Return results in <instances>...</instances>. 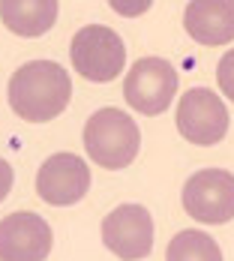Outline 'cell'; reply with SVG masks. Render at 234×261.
I'll return each mask as SVG.
<instances>
[{
	"label": "cell",
	"mask_w": 234,
	"mask_h": 261,
	"mask_svg": "<svg viewBox=\"0 0 234 261\" xmlns=\"http://www.w3.org/2000/svg\"><path fill=\"white\" fill-rule=\"evenodd\" d=\"M51 240V228L39 213L18 210L0 219V261H45Z\"/></svg>",
	"instance_id": "9c48e42d"
},
{
	"label": "cell",
	"mask_w": 234,
	"mask_h": 261,
	"mask_svg": "<svg viewBox=\"0 0 234 261\" xmlns=\"http://www.w3.org/2000/svg\"><path fill=\"white\" fill-rule=\"evenodd\" d=\"M153 216L141 204H117L102 219V243L120 261H141L153 249Z\"/></svg>",
	"instance_id": "52a82bcc"
},
{
	"label": "cell",
	"mask_w": 234,
	"mask_h": 261,
	"mask_svg": "<svg viewBox=\"0 0 234 261\" xmlns=\"http://www.w3.org/2000/svg\"><path fill=\"white\" fill-rule=\"evenodd\" d=\"M183 27L201 45H228L234 39V0H189Z\"/></svg>",
	"instance_id": "30bf717a"
},
{
	"label": "cell",
	"mask_w": 234,
	"mask_h": 261,
	"mask_svg": "<svg viewBox=\"0 0 234 261\" xmlns=\"http://www.w3.org/2000/svg\"><path fill=\"white\" fill-rule=\"evenodd\" d=\"M72 96L69 72L54 60H27L6 84V102L27 123H48L66 111Z\"/></svg>",
	"instance_id": "6da1fadb"
},
{
	"label": "cell",
	"mask_w": 234,
	"mask_h": 261,
	"mask_svg": "<svg viewBox=\"0 0 234 261\" xmlns=\"http://www.w3.org/2000/svg\"><path fill=\"white\" fill-rule=\"evenodd\" d=\"M177 93V69L162 57H141L123 79V99L138 114H162Z\"/></svg>",
	"instance_id": "277c9868"
},
{
	"label": "cell",
	"mask_w": 234,
	"mask_h": 261,
	"mask_svg": "<svg viewBox=\"0 0 234 261\" xmlns=\"http://www.w3.org/2000/svg\"><path fill=\"white\" fill-rule=\"evenodd\" d=\"M90 189V168L75 153H54L36 171V192L51 207H69Z\"/></svg>",
	"instance_id": "ba28073f"
},
{
	"label": "cell",
	"mask_w": 234,
	"mask_h": 261,
	"mask_svg": "<svg viewBox=\"0 0 234 261\" xmlns=\"http://www.w3.org/2000/svg\"><path fill=\"white\" fill-rule=\"evenodd\" d=\"M108 6L123 18H138L153 6V0H108Z\"/></svg>",
	"instance_id": "5bb4252c"
},
{
	"label": "cell",
	"mask_w": 234,
	"mask_h": 261,
	"mask_svg": "<svg viewBox=\"0 0 234 261\" xmlns=\"http://www.w3.org/2000/svg\"><path fill=\"white\" fill-rule=\"evenodd\" d=\"M183 210L201 225H222L234 219V174L225 168L195 171L183 183Z\"/></svg>",
	"instance_id": "5b68a950"
},
{
	"label": "cell",
	"mask_w": 234,
	"mask_h": 261,
	"mask_svg": "<svg viewBox=\"0 0 234 261\" xmlns=\"http://www.w3.org/2000/svg\"><path fill=\"white\" fill-rule=\"evenodd\" d=\"M165 261H222V252H219V243L207 231L186 228L171 237L165 249Z\"/></svg>",
	"instance_id": "7c38bea8"
},
{
	"label": "cell",
	"mask_w": 234,
	"mask_h": 261,
	"mask_svg": "<svg viewBox=\"0 0 234 261\" xmlns=\"http://www.w3.org/2000/svg\"><path fill=\"white\" fill-rule=\"evenodd\" d=\"M12 180H15V171H12V165H9L6 159H0V201L9 195V189H12Z\"/></svg>",
	"instance_id": "9a60e30c"
},
{
	"label": "cell",
	"mask_w": 234,
	"mask_h": 261,
	"mask_svg": "<svg viewBox=\"0 0 234 261\" xmlns=\"http://www.w3.org/2000/svg\"><path fill=\"white\" fill-rule=\"evenodd\" d=\"M0 18L12 36H42L57 21V0H0Z\"/></svg>",
	"instance_id": "8fae6325"
},
{
	"label": "cell",
	"mask_w": 234,
	"mask_h": 261,
	"mask_svg": "<svg viewBox=\"0 0 234 261\" xmlns=\"http://www.w3.org/2000/svg\"><path fill=\"white\" fill-rule=\"evenodd\" d=\"M84 150L99 168L105 171H120L132 165L141 147V132L138 123L120 108H99L87 117L84 123Z\"/></svg>",
	"instance_id": "7a4b0ae2"
},
{
	"label": "cell",
	"mask_w": 234,
	"mask_h": 261,
	"mask_svg": "<svg viewBox=\"0 0 234 261\" xmlns=\"http://www.w3.org/2000/svg\"><path fill=\"white\" fill-rule=\"evenodd\" d=\"M174 123L177 132L189 144H198V147H210V144H219L228 132V108L225 102L207 90V87H192L180 96V105L174 108Z\"/></svg>",
	"instance_id": "8992f818"
},
{
	"label": "cell",
	"mask_w": 234,
	"mask_h": 261,
	"mask_svg": "<svg viewBox=\"0 0 234 261\" xmlns=\"http://www.w3.org/2000/svg\"><path fill=\"white\" fill-rule=\"evenodd\" d=\"M216 84H219V90L234 102V48H228V51L219 57V63H216Z\"/></svg>",
	"instance_id": "4fadbf2b"
},
{
	"label": "cell",
	"mask_w": 234,
	"mask_h": 261,
	"mask_svg": "<svg viewBox=\"0 0 234 261\" xmlns=\"http://www.w3.org/2000/svg\"><path fill=\"white\" fill-rule=\"evenodd\" d=\"M69 60L81 79L105 84L114 81L126 66V48L123 39L105 24H87L72 36Z\"/></svg>",
	"instance_id": "3957f363"
}]
</instances>
